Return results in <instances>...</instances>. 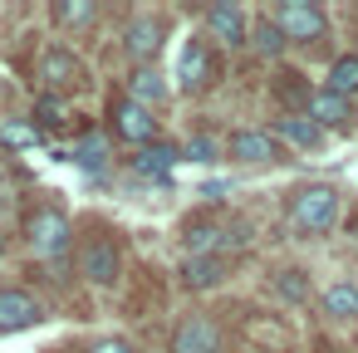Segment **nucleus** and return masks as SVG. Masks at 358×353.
<instances>
[{"label":"nucleus","mask_w":358,"mask_h":353,"mask_svg":"<svg viewBox=\"0 0 358 353\" xmlns=\"http://www.w3.org/2000/svg\"><path fill=\"white\" fill-rule=\"evenodd\" d=\"M108 128H113L123 143H138V147L157 143V113H152V108H143V103H133L128 94L108 103Z\"/></svg>","instance_id":"39448f33"},{"label":"nucleus","mask_w":358,"mask_h":353,"mask_svg":"<svg viewBox=\"0 0 358 353\" xmlns=\"http://www.w3.org/2000/svg\"><path fill=\"white\" fill-rule=\"evenodd\" d=\"M206 79H211V55H206V45H201V40H192V45L182 50L177 84H182V89H201Z\"/></svg>","instance_id":"4468645a"},{"label":"nucleus","mask_w":358,"mask_h":353,"mask_svg":"<svg viewBox=\"0 0 358 353\" xmlns=\"http://www.w3.org/2000/svg\"><path fill=\"white\" fill-rule=\"evenodd\" d=\"M177 157H182V147H172V143H148V147L133 152V172H138V177H152V182H167L172 167H177Z\"/></svg>","instance_id":"f8f14e48"},{"label":"nucleus","mask_w":358,"mask_h":353,"mask_svg":"<svg viewBox=\"0 0 358 353\" xmlns=\"http://www.w3.org/2000/svg\"><path fill=\"white\" fill-rule=\"evenodd\" d=\"M35 74H40V84H45V94H69L74 84H79V59L69 55V50H45L40 55V64H35Z\"/></svg>","instance_id":"423d86ee"},{"label":"nucleus","mask_w":358,"mask_h":353,"mask_svg":"<svg viewBox=\"0 0 358 353\" xmlns=\"http://www.w3.org/2000/svg\"><path fill=\"white\" fill-rule=\"evenodd\" d=\"M182 157H192V162H211V157H216V143H211V138H192V143L182 147Z\"/></svg>","instance_id":"bb28decb"},{"label":"nucleus","mask_w":358,"mask_h":353,"mask_svg":"<svg viewBox=\"0 0 358 353\" xmlns=\"http://www.w3.org/2000/svg\"><path fill=\"white\" fill-rule=\"evenodd\" d=\"M123 50H128L138 64H152L157 50H162V20H157V15H138V20L128 25V35H123Z\"/></svg>","instance_id":"9d476101"},{"label":"nucleus","mask_w":358,"mask_h":353,"mask_svg":"<svg viewBox=\"0 0 358 353\" xmlns=\"http://www.w3.org/2000/svg\"><path fill=\"white\" fill-rule=\"evenodd\" d=\"M329 94H338V99L358 94V55L334 59V69H329Z\"/></svg>","instance_id":"5701e85b"},{"label":"nucleus","mask_w":358,"mask_h":353,"mask_svg":"<svg viewBox=\"0 0 358 353\" xmlns=\"http://www.w3.org/2000/svg\"><path fill=\"white\" fill-rule=\"evenodd\" d=\"M79 275H84L89 284H118V275H123V250H118V240H113V236H89V240L79 245Z\"/></svg>","instance_id":"20e7f679"},{"label":"nucleus","mask_w":358,"mask_h":353,"mask_svg":"<svg viewBox=\"0 0 358 353\" xmlns=\"http://www.w3.org/2000/svg\"><path fill=\"white\" fill-rule=\"evenodd\" d=\"M206 25H211V35L226 40L231 50L250 40V20H245V10H241V6H226V0H221V6H206Z\"/></svg>","instance_id":"9b49d317"},{"label":"nucleus","mask_w":358,"mask_h":353,"mask_svg":"<svg viewBox=\"0 0 358 353\" xmlns=\"http://www.w3.org/2000/svg\"><path fill=\"white\" fill-rule=\"evenodd\" d=\"M275 289H280L285 299H304V294H309V280H304L299 270H285V275L275 280Z\"/></svg>","instance_id":"a878e982"},{"label":"nucleus","mask_w":358,"mask_h":353,"mask_svg":"<svg viewBox=\"0 0 358 353\" xmlns=\"http://www.w3.org/2000/svg\"><path fill=\"white\" fill-rule=\"evenodd\" d=\"M128 99L143 103V108H152V103L167 99V84H162L157 64H138V69H133V79H128Z\"/></svg>","instance_id":"2eb2a0df"},{"label":"nucleus","mask_w":358,"mask_h":353,"mask_svg":"<svg viewBox=\"0 0 358 353\" xmlns=\"http://www.w3.org/2000/svg\"><path fill=\"white\" fill-rule=\"evenodd\" d=\"M324 314L329 319H358V284H348V280L329 284L324 289Z\"/></svg>","instance_id":"6ab92c4d"},{"label":"nucleus","mask_w":358,"mask_h":353,"mask_svg":"<svg viewBox=\"0 0 358 353\" xmlns=\"http://www.w3.org/2000/svg\"><path fill=\"white\" fill-rule=\"evenodd\" d=\"M250 40H255V50H260L265 59H275V55H285V45H289V40H285V30H280L275 20H260V25L250 30Z\"/></svg>","instance_id":"b1692460"},{"label":"nucleus","mask_w":358,"mask_h":353,"mask_svg":"<svg viewBox=\"0 0 358 353\" xmlns=\"http://www.w3.org/2000/svg\"><path fill=\"white\" fill-rule=\"evenodd\" d=\"M182 245L192 255H216V250H226V231L211 226V221H187L182 226Z\"/></svg>","instance_id":"f3484780"},{"label":"nucleus","mask_w":358,"mask_h":353,"mask_svg":"<svg viewBox=\"0 0 358 353\" xmlns=\"http://www.w3.org/2000/svg\"><path fill=\"white\" fill-rule=\"evenodd\" d=\"M35 123H40V128H69V108H64L55 94H45V99L35 103Z\"/></svg>","instance_id":"393cba45"},{"label":"nucleus","mask_w":358,"mask_h":353,"mask_svg":"<svg viewBox=\"0 0 358 353\" xmlns=\"http://www.w3.org/2000/svg\"><path fill=\"white\" fill-rule=\"evenodd\" d=\"M89 353H138V348H133L128 338H99V343H94Z\"/></svg>","instance_id":"cd10ccee"},{"label":"nucleus","mask_w":358,"mask_h":353,"mask_svg":"<svg viewBox=\"0 0 358 353\" xmlns=\"http://www.w3.org/2000/svg\"><path fill=\"white\" fill-rule=\"evenodd\" d=\"M275 133H280L285 143H294V147H319V143H324V128H319L309 113H285V118L275 123Z\"/></svg>","instance_id":"dca6fc26"},{"label":"nucleus","mask_w":358,"mask_h":353,"mask_svg":"<svg viewBox=\"0 0 358 353\" xmlns=\"http://www.w3.org/2000/svg\"><path fill=\"white\" fill-rule=\"evenodd\" d=\"M69 157H74L84 172H103V162H108V138H103V133H84Z\"/></svg>","instance_id":"aec40b11"},{"label":"nucleus","mask_w":358,"mask_h":353,"mask_svg":"<svg viewBox=\"0 0 358 353\" xmlns=\"http://www.w3.org/2000/svg\"><path fill=\"white\" fill-rule=\"evenodd\" d=\"M25 231H30L35 255H45V260H59V255L74 245V226H69V216H64L59 206H40V211L25 221Z\"/></svg>","instance_id":"f03ea898"},{"label":"nucleus","mask_w":358,"mask_h":353,"mask_svg":"<svg viewBox=\"0 0 358 353\" xmlns=\"http://www.w3.org/2000/svg\"><path fill=\"white\" fill-rule=\"evenodd\" d=\"M309 118L319 123V128H338V123H348V99H338V94H314L309 99Z\"/></svg>","instance_id":"a211bd4d"},{"label":"nucleus","mask_w":358,"mask_h":353,"mask_svg":"<svg viewBox=\"0 0 358 353\" xmlns=\"http://www.w3.org/2000/svg\"><path fill=\"white\" fill-rule=\"evenodd\" d=\"M226 152H231L236 162H275V157H285V152H280V138H275V133H260V128L231 133Z\"/></svg>","instance_id":"1a4fd4ad"},{"label":"nucleus","mask_w":358,"mask_h":353,"mask_svg":"<svg viewBox=\"0 0 358 353\" xmlns=\"http://www.w3.org/2000/svg\"><path fill=\"white\" fill-rule=\"evenodd\" d=\"M40 319H45V309H40L35 294H25V289H0V333H20V329H30V324H40Z\"/></svg>","instance_id":"6e6552de"},{"label":"nucleus","mask_w":358,"mask_h":353,"mask_svg":"<svg viewBox=\"0 0 358 353\" xmlns=\"http://www.w3.org/2000/svg\"><path fill=\"white\" fill-rule=\"evenodd\" d=\"M50 15H55V25L79 30V25H89V20L99 15V6H89V0H55V6H50Z\"/></svg>","instance_id":"412c9836"},{"label":"nucleus","mask_w":358,"mask_h":353,"mask_svg":"<svg viewBox=\"0 0 358 353\" xmlns=\"http://www.w3.org/2000/svg\"><path fill=\"white\" fill-rule=\"evenodd\" d=\"M334 221H338V192L329 182L299 187L289 196V226L299 236H324V231H334Z\"/></svg>","instance_id":"f257e3e1"},{"label":"nucleus","mask_w":358,"mask_h":353,"mask_svg":"<svg viewBox=\"0 0 358 353\" xmlns=\"http://www.w3.org/2000/svg\"><path fill=\"white\" fill-rule=\"evenodd\" d=\"M0 143L6 147H40L45 143V128L30 118V123H20V118H10V123H0Z\"/></svg>","instance_id":"4be33fe9"},{"label":"nucleus","mask_w":358,"mask_h":353,"mask_svg":"<svg viewBox=\"0 0 358 353\" xmlns=\"http://www.w3.org/2000/svg\"><path fill=\"white\" fill-rule=\"evenodd\" d=\"M270 20L285 30V40H289V45H314V40H324V30H329L324 10H319V6H309V0H280Z\"/></svg>","instance_id":"7ed1b4c3"},{"label":"nucleus","mask_w":358,"mask_h":353,"mask_svg":"<svg viewBox=\"0 0 358 353\" xmlns=\"http://www.w3.org/2000/svg\"><path fill=\"white\" fill-rule=\"evenodd\" d=\"M182 280H187V289H216L226 280V260L221 255H187Z\"/></svg>","instance_id":"ddd939ff"},{"label":"nucleus","mask_w":358,"mask_h":353,"mask_svg":"<svg viewBox=\"0 0 358 353\" xmlns=\"http://www.w3.org/2000/svg\"><path fill=\"white\" fill-rule=\"evenodd\" d=\"M172 353H221V329L206 314H192L172 333Z\"/></svg>","instance_id":"0eeeda50"}]
</instances>
